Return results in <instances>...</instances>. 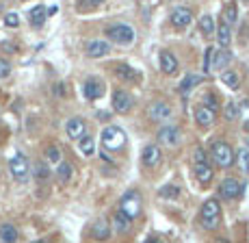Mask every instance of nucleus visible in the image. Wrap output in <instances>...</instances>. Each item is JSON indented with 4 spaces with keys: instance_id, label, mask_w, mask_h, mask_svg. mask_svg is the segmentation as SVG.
<instances>
[{
    "instance_id": "f257e3e1",
    "label": "nucleus",
    "mask_w": 249,
    "mask_h": 243,
    "mask_svg": "<svg viewBox=\"0 0 249 243\" xmlns=\"http://www.w3.org/2000/svg\"><path fill=\"white\" fill-rule=\"evenodd\" d=\"M210 159L214 161V165L221 169H228L234 165V161H236V154H234L232 146L226 144V141H214L213 146H210Z\"/></svg>"
},
{
    "instance_id": "f03ea898",
    "label": "nucleus",
    "mask_w": 249,
    "mask_h": 243,
    "mask_svg": "<svg viewBox=\"0 0 249 243\" xmlns=\"http://www.w3.org/2000/svg\"><path fill=\"white\" fill-rule=\"evenodd\" d=\"M219 224H221V206L214 198H210L202 206V226L206 230H217Z\"/></svg>"
},
{
    "instance_id": "7ed1b4c3",
    "label": "nucleus",
    "mask_w": 249,
    "mask_h": 243,
    "mask_svg": "<svg viewBox=\"0 0 249 243\" xmlns=\"http://www.w3.org/2000/svg\"><path fill=\"white\" fill-rule=\"evenodd\" d=\"M119 208L126 213L128 217H139L141 215V208H143V198L139 191H126L119 200Z\"/></svg>"
},
{
    "instance_id": "20e7f679",
    "label": "nucleus",
    "mask_w": 249,
    "mask_h": 243,
    "mask_svg": "<svg viewBox=\"0 0 249 243\" xmlns=\"http://www.w3.org/2000/svg\"><path fill=\"white\" fill-rule=\"evenodd\" d=\"M100 137H102V144L107 150H119L126 144V135H124V131L119 126H107Z\"/></svg>"
},
{
    "instance_id": "39448f33",
    "label": "nucleus",
    "mask_w": 249,
    "mask_h": 243,
    "mask_svg": "<svg viewBox=\"0 0 249 243\" xmlns=\"http://www.w3.org/2000/svg\"><path fill=\"white\" fill-rule=\"evenodd\" d=\"M107 37L115 44H132L135 41V28L128 24H113L107 28Z\"/></svg>"
},
{
    "instance_id": "423d86ee",
    "label": "nucleus",
    "mask_w": 249,
    "mask_h": 243,
    "mask_svg": "<svg viewBox=\"0 0 249 243\" xmlns=\"http://www.w3.org/2000/svg\"><path fill=\"white\" fill-rule=\"evenodd\" d=\"M9 171H11V176L16 180H26L28 174H31V165H28L26 156L20 154V152L13 154L11 161H9Z\"/></svg>"
},
{
    "instance_id": "0eeeda50",
    "label": "nucleus",
    "mask_w": 249,
    "mask_h": 243,
    "mask_svg": "<svg viewBox=\"0 0 249 243\" xmlns=\"http://www.w3.org/2000/svg\"><path fill=\"white\" fill-rule=\"evenodd\" d=\"M160 161H162V152H160V148L156 146V144H147L145 148H143V152H141V163L145 165L147 169L159 168Z\"/></svg>"
},
{
    "instance_id": "6e6552de",
    "label": "nucleus",
    "mask_w": 249,
    "mask_h": 243,
    "mask_svg": "<svg viewBox=\"0 0 249 243\" xmlns=\"http://www.w3.org/2000/svg\"><path fill=\"white\" fill-rule=\"evenodd\" d=\"M159 141L162 146H167V148H176V146H180V141H182V132H180V128L178 126H162L160 131H159Z\"/></svg>"
},
{
    "instance_id": "1a4fd4ad",
    "label": "nucleus",
    "mask_w": 249,
    "mask_h": 243,
    "mask_svg": "<svg viewBox=\"0 0 249 243\" xmlns=\"http://www.w3.org/2000/svg\"><path fill=\"white\" fill-rule=\"evenodd\" d=\"M219 193L226 200H236L238 195L243 193V185L238 183L236 178H226L221 185H219Z\"/></svg>"
},
{
    "instance_id": "9d476101",
    "label": "nucleus",
    "mask_w": 249,
    "mask_h": 243,
    "mask_svg": "<svg viewBox=\"0 0 249 243\" xmlns=\"http://www.w3.org/2000/svg\"><path fill=\"white\" fill-rule=\"evenodd\" d=\"M132 104H135V100L128 92H124V89H117V92L113 93V109L117 113H128L132 109Z\"/></svg>"
},
{
    "instance_id": "9b49d317",
    "label": "nucleus",
    "mask_w": 249,
    "mask_h": 243,
    "mask_svg": "<svg viewBox=\"0 0 249 243\" xmlns=\"http://www.w3.org/2000/svg\"><path fill=\"white\" fill-rule=\"evenodd\" d=\"M169 20L176 28H186L191 22H193V13H191V9H186V7H176L174 11H171Z\"/></svg>"
},
{
    "instance_id": "f8f14e48",
    "label": "nucleus",
    "mask_w": 249,
    "mask_h": 243,
    "mask_svg": "<svg viewBox=\"0 0 249 243\" xmlns=\"http://www.w3.org/2000/svg\"><path fill=\"white\" fill-rule=\"evenodd\" d=\"M85 52H87V56H91V59H100V56H107L111 52V46L104 39H91Z\"/></svg>"
},
{
    "instance_id": "ddd939ff",
    "label": "nucleus",
    "mask_w": 249,
    "mask_h": 243,
    "mask_svg": "<svg viewBox=\"0 0 249 243\" xmlns=\"http://www.w3.org/2000/svg\"><path fill=\"white\" fill-rule=\"evenodd\" d=\"M214 120H217V111H213V109L204 107V104L195 109V122H197L202 128H210V126L214 124Z\"/></svg>"
},
{
    "instance_id": "4468645a",
    "label": "nucleus",
    "mask_w": 249,
    "mask_h": 243,
    "mask_svg": "<svg viewBox=\"0 0 249 243\" xmlns=\"http://www.w3.org/2000/svg\"><path fill=\"white\" fill-rule=\"evenodd\" d=\"M150 120L154 122H167L171 120V107L165 102H154L150 107Z\"/></svg>"
},
{
    "instance_id": "2eb2a0df",
    "label": "nucleus",
    "mask_w": 249,
    "mask_h": 243,
    "mask_svg": "<svg viewBox=\"0 0 249 243\" xmlns=\"http://www.w3.org/2000/svg\"><path fill=\"white\" fill-rule=\"evenodd\" d=\"M160 70L165 74H169V76L178 72V59H176L174 52H169V50L160 52Z\"/></svg>"
},
{
    "instance_id": "dca6fc26",
    "label": "nucleus",
    "mask_w": 249,
    "mask_h": 243,
    "mask_svg": "<svg viewBox=\"0 0 249 243\" xmlns=\"http://www.w3.org/2000/svg\"><path fill=\"white\" fill-rule=\"evenodd\" d=\"M65 131H68V137H71V139H80L87 132V124H85V120H80V117H71L68 122V126H65Z\"/></svg>"
},
{
    "instance_id": "f3484780",
    "label": "nucleus",
    "mask_w": 249,
    "mask_h": 243,
    "mask_svg": "<svg viewBox=\"0 0 249 243\" xmlns=\"http://www.w3.org/2000/svg\"><path fill=\"white\" fill-rule=\"evenodd\" d=\"M83 89H85V96H87L89 100H98V98H102V93H104V83L102 80L89 78L87 83L83 85Z\"/></svg>"
},
{
    "instance_id": "a211bd4d",
    "label": "nucleus",
    "mask_w": 249,
    "mask_h": 243,
    "mask_svg": "<svg viewBox=\"0 0 249 243\" xmlns=\"http://www.w3.org/2000/svg\"><path fill=\"white\" fill-rule=\"evenodd\" d=\"M130 222H132V217H128L126 213L119 208V211H115V215H113V228H115V232H119V235H124V232H128L130 230Z\"/></svg>"
},
{
    "instance_id": "6ab92c4d",
    "label": "nucleus",
    "mask_w": 249,
    "mask_h": 243,
    "mask_svg": "<svg viewBox=\"0 0 249 243\" xmlns=\"http://www.w3.org/2000/svg\"><path fill=\"white\" fill-rule=\"evenodd\" d=\"M115 74H117V78L126 80V83H137V80L141 78L137 70H135V68H130V65H126V63L115 65Z\"/></svg>"
},
{
    "instance_id": "aec40b11",
    "label": "nucleus",
    "mask_w": 249,
    "mask_h": 243,
    "mask_svg": "<svg viewBox=\"0 0 249 243\" xmlns=\"http://www.w3.org/2000/svg\"><path fill=\"white\" fill-rule=\"evenodd\" d=\"M46 18H48V11H46L44 4H37V7H33L31 13H28V22H31V26H35V28L44 26Z\"/></svg>"
},
{
    "instance_id": "412c9836",
    "label": "nucleus",
    "mask_w": 249,
    "mask_h": 243,
    "mask_svg": "<svg viewBox=\"0 0 249 243\" xmlns=\"http://www.w3.org/2000/svg\"><path fill=\"white\" fill-rule=\"evenodd\" d=\"M213 168H210V163L206 161V163H195V178L199 180V185H208L210 180H213Z\"/></svg>"
},
{
    "instance_id": "4be33fe9",
    "label": "nucleus",
    "mask_w": 249,
    "mask_h": 243,
    "mask_svg": "<svg viewBox=\"0 0 249 243\" xmlns=\"http://www.w3.org/2000/svg\"><path fill=\"white\" fill-rule=\"evenodd\" d=\"M91 237H93V239H100V241L108 239V237H111V228H108V224L104 222V219H98V222L91 226Z\"/></svg>"
},
{
    "instance_id": "5701e85b",
    "label": "nucleus",
    "mask_w": 249,
    "mask_h": 243,
    "mask_svg": "<svg viewBox=\"0 0 249 243\" xmlns=\"http://www.w3.org/2000/svg\"><path fill=\"white\" fill-rule=\"evenodd\" d=\"M214 35H217L219 46H221V48H228L230 41H232V31H230V24H228L226 20L219 24V28H217V33H214Z\"/></svg>"
},
{
    "instance_id": "b1692460",
    "label": "nucleus",
    "mask_w": 249,
    "mask_h": 243,
    "mask_svg": "<svg viewBox=\"0 0 249 243\" xmlns=\"http://www.w3.org/2000/svg\"><path fill=\"white\" fill-rule=\"evenodd\" d=\"M199 83H202V76H197V74H186L184 78H182V83H180V92H182V93H189L191 89H195Z\"/></svg>"
},
{
    "instance_id": "393cba45",
    "label": "nucleus",
    "mask_w": 249,
    "mask_h": 243,
    "mask_svg": "<svg viewBox=\"0 0 249 243\" xmlns=\"http://www.w3.org/2000/svg\"><path fill=\"white\" fill-rule=\"evenodd\" d=\"M0 241H4V243L18 241V230L13 224H2V226H0Z\"/></svg>"
},
{
    "instance_id": "a878e982",
    "label": "nucleus",
    "mask_w": 249,
    "mask_h": 243,
    "mask_svg": "<svg viewBox=\"0 0 249 243\" xmlns=\"http://www.w3.org/2000/svg\"><path fill=\"white\" fill-rule=\"evenodd\" d=\"M221 83L228 85L230 89H238V85H241V76L236 72H232V70H223L221 72Z\"/></svg>"
},
{
    "instance_id": "bb28decb",
    "label": "nucleus",
    "mask_w": 249,
    "mask_h": 243,
    "mask_svg": "<svg viewBox=\"0 0 249 243\" xmlns=\"http://www.w3.org/2000/svg\"><path fill=\"white\" fill-rule=\"evenodd\" d=\"M199 31L204 33V35H214L217 33V28H214V20L210 13H204L202 18H199Z\"/></svg>"
},
{
    "instance_id": "cd10ccee",
    "label": "nucleus",
    "mask_w": 249,
    "mask_h": 243,
    "mask_svg": "<svg viewBox=\"0 0 249 243\" xmlns=\"http://www.w3.org/2000/svg\"><path fill=\"white\" fill-rule=\"evenodd\" d=\"M78 150L83 152L85 156H91L95 152V141H93V137H89V135H83L78 139Z\"/></svg>"
},
{
    "instance_id": "c85d7f7f",
    "label": "nucleus",
    "mask_w": 249,
    "mask_h": 243,
    "mask_svg": "<svg viewBox=\"0 0 249 243\" xmlns=\"http://www.w3.org/2000/svg\"><path fill=\"white\" fill-rule=\"evenodd\" d=\"M71 174H74V168L68 161H61L59 163V169H56V176H59V183H70Z\"/></svg>"
},
{
    "instance_id": "c756f323",
    "label": "nucleus",
    "mask_w": 249,
    "mask_h": 243,
    "mask_svg": "<svg viewBox=\"0 0 249 243\" xmlns=\"http://www.w3.org/2000/svg\"><path fill=\"white\" fill-rule=\"evenodd\" d=\"M230 52L228 50H214V61H213V70H221L226 68V65L230 63Z\"/></svg>"
},
{
    "instance_id": "7c9ffc66",
    "label": "nucleus",
    "mask_w": 249,
    "mask_h": 243,
    "mask_svg": "<svg viewBox=\"0 0 249 243\" xmlns=\"http://www.w3.org/2000/svg\"><path fill=\"white\" fill-rule=\"evenodd\" d=\"M236 161H238V168H241L243 174H249V148H241L236 152Z\"/></svg>"
},
{
    "instance_id": "2f4dec72",
    "label": "nucleus",
    "mask_w": 249,
    "mask_h": 243,
    "mask_svg": "<svg viewBox=\"0 0 249 243\" xmlns=\"http://www.w3.org/2000/svg\"><path fill=\"white\" fill-rule=\"evenodd\" d=\"M223 20H226L230 26L236 24V20H238V9H236V4H234V2L226 4V9H223Z\"/></svg>"
},
{
    "instance_id": "473e14b6",
    "label": "nucleus",
    "mask_w": 249,
    "mask_h": 243,
    "mask_svg": "<svg viewBox=\"0 0 249 243\" xmlns=\"http://www.w3.org/2000/svg\"><path fill=\"white\" fill-rule=\"evenodd\" d=\"M159 195L162 200H176L180 195V189L176 187V185H165V187L159 191Z\"/></svg>"
},
{
    "instance_id": "72a5a7b5",
    "label": "nucleus",
    "mask_w": 249,
    "mask_h": 243,
    "mask_svg": "<svg viewBox=\"0 0 249 243\" xmlns=\"http://www.w3.org/2000/svg\"><path fill=\"white\" fill-rule=\"evenodd\" d=\"M35 178L39 180V183H48V178H50V168H48L46 163H37L35 165Z\"/></svg>"
},
{
    "instance_id": "f704fd0d",
    "label": "nucleus",
    "mask_w": 249,
    "mask_h": 243,
    "mask_svg": "<svg viewBox=\"0 0 249 243\" xmlns=\"http://www.w3.org/2000/svg\"><path fill=\"white\" fill-rule=\"evenodd\" d=\"M213 61H214V48L208 46L204 52V74H210L213 72Z\"/></svg>"
},
{
    "instance_id": "c9c22d12",
    "label": "nucleus",
    "mask_w": 249,
    "mask_h": 243,
    "mask_svg": "<svg viewBox=\"0 0 249 243\" xmlns=\"http://www.w3.org/2000/svg\"><path fill=\"white\" fill-rule=\"evenodd\" d=\"M46 161H48V163H56V165H59L61 161H63V159H61V150H59V148H56V146L48 148V150H46Z\"/></svg>"
},
{
    "instance_id": "e433bc0d",
    "label": "nucleus",
    "mask_w": 249,
    "mask_h": 243,
    "mask_svg": "<svg viewBox=\"0 0 249 243\" xmlns=\"http://www.w3.org/2000/svg\"><path fill=\"white\" fill-rule=\"evenodd\" d=\"M241 115V109H238L236 102H228L226 104V120H238Z\"/></svg>"
},
{
    "instance_id": "4c0bfd02",
    "label": "nucleus",
    "mask_w": 249,
    "mask_h": 243,
    "mask_svg": "<svg viewBox=\"0 0 249 243\" xmlns=\"http://www.w3.org/2000/svg\"><path fill=\"white\" fill-rule=\"evenodd\" d=\"M202 102H204V107L213 109V111H217L219 109V98L214 96V93H206V96L202 98Z\"/></svg>"
},
{
    "instance_id": "58836bf2",
    "label": "nucleus",
    "mask_w": 249,
    "mask_h": 243,
    "mask_svg": "<svg viewBox=\"0 0 249 243\" xmlns=\"http://www.w3.org/2000/svg\"><path fill=\"white\" fill-rule=\"evenodd\" d=\"M4 26H9V28H18V26H20V16H18L16 11L7 13V16H4Z\"/></svg>"
},
{
    "instance_id": "ea45409f",
    "label": "nucleus",
    "mask_w": 249,
    "mask_h": 243,
    "mask_svg": "<svg viewBox=\"0 0 249 243\" xmlns=\"http://www.w3.org/2000/svg\"><path fill=\"white\" fill-rule=\"evenodd\" d=\"M104 0H78V9H95Z\"/></svg>"
},
{
    "instance_id": "a19ab883",
    "label": "nucleus",
    "mask_w": 249,
    "mask_h": 243,
    "mask_svg": "<svg viewBox=\"0 0 249 243\" xmlns=\"http://www.w3.org/2000/svg\"><path fill=\"white\" fill-rule=\"evenodd\" d=\"M11 74V65H9L7 59H0V80L7 78V76Z\"/></svg>"
},
{
    "instance_id": "79ce46f5",
    "label": "nucleus",
    "mask_w": 249,
    "mask_h": 243,
    "mask_svg": "<svg viewBox=\"0 0 249 243\" xmlns=\"http://www.w3.org/2000/svg\"><path fill=\"white\" fill-rule=\"evenodd\" d=\"M193 161H195V163H206V161H208V154H206L202 148H197V150H195V154H193Z\"/></svg>"
},
{
    "instance_id": "37998d69",
    "label": "nucleus",
    "mask_w": 249,
    "mask_h": 243,
    "mask_svg": "<svg viewBox=\"0 0 249 243\" xmlns=\"http://www.w3.org/2000/svg\"><path fill=\"white\" fill-rule=\"evenodd\" d=\"M2 48H4V52H11V55H13V52H18V46L16 44H9V41H4Z\"/></svg>"
},
{
    "instance_id": "c03bdc74",
    "label": "nucleus",
    "mask_w": 249,
    "mask_h": 243,
    "mask_svg": "<svg viewBox=\"0 0 249 243\" xmlns=\"http://www.w3.org/2000/svg\"><path fill=\"white\" fill-rule=\"evenodd\" d=\"M243 128H245V131L249 132V122H245V126H243Z\"/></svg>"
},
{
    "instance_id": "a18cd8bd",
    "label": "nucleus",
    "mask_w": 249,
    "mask_h": 243,
    "mask_svg": "<svg viewBox=\"0 0 249 243\" xmlns=\"http://www.w3.org/2000/svg\"><path fill=\"white\" fill-rule=\"evenodd\" d=\"M247 146H249V137H247Z\"/></svg>"
},
{
    "instance_id": "49530a36",
    "label": "nucleus",
    "mask_w": 249,
    "mask_h": 243,
    "mask_svg": "<svg viewBox=\"0 0 249 243\" xmlns=\"http://www.w3.org/2000/svg\"><path fill=\"white\" fill-rule=\"evenodd\" d=\"M243 2H249V0H243Z\"/></svg>"
}]
</instances>
